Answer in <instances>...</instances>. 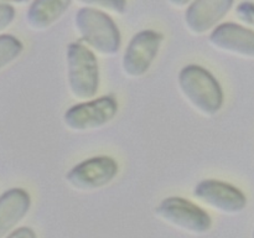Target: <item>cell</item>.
Segmentation results:
<instances>
[{
  "mask_svg": "<svg viewBox=\"0 0 254 238\" xmlns=\"http://www.w3.org/2000/svg\"><path fill=\"white\" fill-rule=\"evenodd\" d=\"M178 86L186 103L200 116L213 118L222 109L223 91L210 71L198 64H188L179 72Z\"/></svg>",
  "mask_w": 254,
  "mask_h": 238,
  "instance_id": "obj_1",
  "label": "cell"
},
{
  "mask_svg": "<svg viewBox=\"0 0 254 238\" xmlns=\"http://www.w3.org/2000/svg\"><path fill=\"white\" fill-rule=\"evenodd\" d=\"M73 24L79 41L96 55L113 57L121 50V31L108 12L81 7L74 14Z\"/></svg>",
  "mask_w": 254,
  "mask_h": 238,
  "instance_id": "obj_2",
  "label": "cell"
},
{
  "mask_svg": "<svg viewBox=\"0 0 254 238\" xmlns=\"http://www.w3.org/2000/svg\"><path fill=\"white\" fill-rule=\"evenodd\" d=\"M67 86L71 96L79 102L91 101L99 88V64L96 54L81 41L66 49Z\"/></svg>",
  "mask_w": 254,
  "mask_h": 238,
  "instance_id": "obj_3",
  "label": "cell"
},
{
  "mask_svg": "<svg viewBox=\"0 0 254 238\" xmlns=\"http://www.w3.org/2000/svg\"><path fill=\"white\" fill-rule=\"evenodd\" d=\"M154 215L161 222L192 236L206 235L212 227V220L203 208L180 196L160 201L154 208Z\"/></svg>",
  "mask_w": 254,
  "mask_h": 238,
  "instance_id": "obj_4",
  "label": "cell"
},
{
  "mask_svg": "<svg viewBox=\"0 0 254 238\" xmlns=\"http://www.w3.org/2000/svg\"><path fill=\"white\" fill-rule=\"evenodd\" d=\"M118 108V102L113 96H102L72 106L64 112L62 121L72 133H88L111 123Z\"/></svg>",
  "mask_w": 254,
  "mask_h": 238,
  "instance_id": "obj_5",
  "label": "cell"
},
{
  "mask_svg": "<svg viewBox=\"0 0 254 238\" xmlns=\"http://www.w3.org/2000/svg\"><path fill=\"white\" fill-rule=\"evenodd\" d=\"M118 163L107 155L92 156L74 165L64 176L67 185L78 192H92L108 186L118 175Z\"/></svg>",
  "mask_w": 254,
  "mask_h": 238,
  "instance_id": "obj_6",
  "label": "cell"
},
{
  "mask_svg": "<svg viewBox=\"0 0 254 238\" xmlns=\"http://www.w3.org/2000/svg\"><path fill=\"white\" fill-rule=\"evenodd\" d=\"M164 35L153 29L136 32L129 41L122 59V71L130 79L145 76L160 51Z\"/></svg>",
  "mask_w": 254,
  "mask_h": 238,
  "instance_id": "obj_7",
  "label": "cell"
},
{
  "mask_svg": "<svg viewBox=\"0 0 254 238\" xmlns=\"http://www.w3.org/2000/svg\"><path fill=\"white\" fill-rule=\"evenodd\" d=\"M192 195L198 202L222 215H240L247 206V198L240 188L215 178L200 181Z\"/></svg>",
  "mask_w": 254,
  "mask_h": 238,
  "instance_id": "obj_8",
  "label": "cell"
},
{
  "mask_svg": "<svg viewBox=\"0 0 254 238\" xmlns=\"http://www.w3.org/2000/svg\"><path fill=\"white\" fill-rule=\"evenodd\" d=\"M208 44L217 51L254 60V31L236 22H221L208 35Z\"/></svg>",
  "mask_w": 254,
  "mask_h": 238,
  "instance_id": "obj_9",
  "label": "cell"
},
{
  "mask_svg": "<svg viewBox=\"0 0 254 238\" xmlns=\"http://www.w3.org/2000/svg\"><path fill=\"white\" fill-rule=\"evenodd\" d=\"M235 0H193L185 10V26L192 35L201 36L221 24L232 10Z\"/></svg>",
  "mask_w": 254,
  "mask_h": 238,
  "instance_id": "obj_10",
  "label": "cell"
},
{
  "mask_svg": "<svg viewBox=\"0 0 254 238\" xmlns=\"http://www.w3.org/2000/svg\"><path fill=\"white\" fill-rule=\"evenodd\" d=\"M31 197L24 188L12 187L0 195V238H6L29 213Z\"/></svg>",
  "mask_w": 254,
  "mask_h": 238,
  "instance_id": "obj_11",
  "label": "cell"
},
{
  "mask_svg": "<svg viewBox=\"0 0 254 238\" xmlns=\"http://www.w3.org/2000/svg\"><path fill=\"white\" fill-rule=\"evenodd\" d=\"M73 0H32L26 11V22L34 31H46L68 10Z\"/></svg>",
  "mask_w": 254,
  "mask_h": 238,
  "instance_id": "obj_12",
  "label": "cell"
},
{
  "mask_svg": "<svg viewBox=\"0 0 254 238\" xmlns=\"http://www.w3.org/2000/svg\"><path fill=\"white\" fill-rule=\"evenodd\" d=\"M24 51V45L16 36L10 34L0 35V72L16 61Z\"/></svg>",
  "mask_w": 254,
  "mask_h": 238,
  "instance_id": "obj_13",
  "label": "cell"
},
{
  "mask_svg": "<svg viewBox=\"0 0 254 238\" xmlns=\"http://www.w3.org/2000/svg\"><path fill=\"white\" fill-rule=\"evenodd\" d=\"M82 5V7L102 10L104 12L123 15L127 11L128 0H74Z\"/></svg>",
  "mask_w": 254,
  "mask_h": 238,
  "instance_id": "obj_14",
  "label": "cell"
},
{
  "mask_svg": "<svg viewBox=\"0 0 254 238\" xmlns=\"http://www.w3.org/2000/svg\"><path fill=\"white\" fill-rule=\"evenodd\" d=\"M236 16L241 25L254 31V2L242 1L236 6Z\"/></svg>",
  "mask_w": 254,
  "mask_h": 238,
  "instance_id": "obj_15",
  "label": "cell"
},
{
  "mask_svg": "<svg viewBox=\"0 0 254 238\" xmlns=\"http://www.w3.org/2000/svg\"><path fill=\"white\" fill-rule=\"evenodd\" d=\"M15 16H16V11L12 5L0 4V35L14 22Z\"/></svg>",
  "mask_w": 254,
  "mask_h": 238,
  "instance_id": "obj_16",
  "label": "cell"
},
{
  "mask_svg": "<svg viewBox=\"0 0 254 238\" xmlns=\"http://www.w3.org/2000/svg\"><path fill=\"white\" fill-rule=\"evenodd\" d=\"M6 238H37L36 233L30 227H20L12 231Z\"/></svg>",
  "mask_w": 254,
  "mask_h": 238,
  "instance_id": "obj_17",
  "label": "cell"
},
{
  "mask_svg": "<svg viewBox=\"0 0 254 238\" xmlns=\"http://www.w3.org/2000/svg\"><path fill=\"white\" fill-rule=\"evenodd\" d=\"M168 1L176 9H186L193 0H168Z\"/></svg>",
  "mask_w": 254,
  "mask_h": 238,
  "instance_id": "obj_18",
  "label": "cell"
},
{
  "mask_svg": "<svg viewBox=\"0 0 254 238\" xmlns=\"http://www.w3.org/2000/svg\"><path fill=\"white\" fill-rule=\"evenodd\" d=\"M30 2V0H0V4H9V5H25Z\"/></svg>",
  "mask_w": 254,
  "mask_h": 238,
  "instance_id": "obj_19",
  "label": "cell"
},
{
  "mask_svg": "<svg viewBox=\"0 0 254 238\" xmlns=\"http://www.w3.org/2000/svg\"><path fill=\"white\" fill-rule=\"evenodd\" d=\"M252 238H254V231H253V236H252Z\"/></svg>",
  "mask_w": 254,
  "mask_h": 238,
  "instance_id": "obj_20",
  "label": "cell"
}]
</instances>
